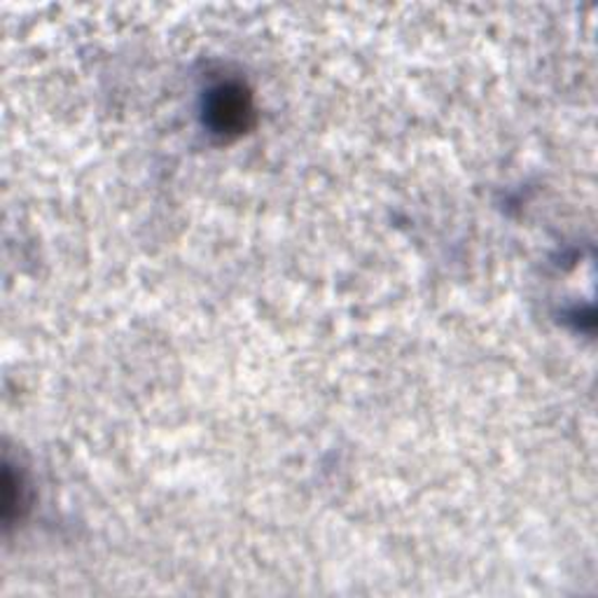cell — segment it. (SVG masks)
I'll use <instances>...</instances> for the list:
<instances>
[{
  "instance_id": "obj_1",
  "label": "cell",
  "mask_w": 598,
  "mask_h": 598,
  "mask_svg": "<svg viewBox=\"0 0 598 598\" xmlns=\"http://www.w3.org/2000/svg\"><path fill=\"white\" fill-rule=\"evenodd\" d=\"M245 115H251V105L241 89L220 87L213 91L208 117L218 131H241L245 127Z\"/></svg>"
}]
</instances>
